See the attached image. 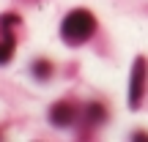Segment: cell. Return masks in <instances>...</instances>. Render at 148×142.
<instances>
[{
	"instance_id": "2",
	"label": "cell",
	"mask_w": 148,
	"mask_h": 142,
	"mask_svg": "<svg viewBox=\"0 0 148 142\" xmlns=\"http://www.w3.org/2000/svg\"><path fill=\"white\" fill-rule=\"evenodd\" d=\"M145 60L137 58L132 66V79H129V104L137 109L140 101H143V93H145Z\"/></svg>"
},
{
	"instance_id": "1",
	"label": "cell",
	"mask_w": 148,
	"mask_h": 142,
	"mask_svg": "<svg viewBox=\"0 0 148 142\" xmlns=\"http://www.w3.org/2000/svg\"><path fill=\"white\" fill-rule=\"evenodd\" d=\"M93 30H96V19H93V14L85 11V8H74L63 19V25H60V33H63V38L69 44L88 41V38L93 36Z\"/></svg>"
},
{
	"instance_id": "6",
	"label": "cell",
	"mask_w": 148,
	"mask_h": 142,
	"mask_svg": "<svg viewBox=\"0 0 148 142\" xmlns=\"http://www.w3.org/2000/svg\"><path fill=\"white\" fill-rule=\"evenodd\" d=\"M14 22H16V16H14V14H5L0 25H3V27H11V25H14Z\"/></svg>"
},
{
	"instance_id": "5",
	"label": "cell",
	"mask_w": 148,
	"mask_h": 142,
	"mask_svg": "<svg viewBox=\"0 0 148 142\" xmlns=\"http://www.w3.org/2000/svg\"><path fill=\"white\" fill-rule=\"evenodd\" d=\"M33 74H36V77H49V66L41 60V63H36V66H33Z\"/></svg>"
},
{
	"instance_id": "4",
	"label": "cell",
	"mask_w": 148,
	"mask_h": 142,
	"mask_svg": "<svg viewBox=\"0 0 148 142\" xmlns=\"http://www.w3.org/2000/svg\"><path fill=\"white\" fill-rule=\"evenodd\" d=\"M11 52H14V38H11V36H5L3 41H0V66L11 60Z\"/></svg>"
},
{
	"instance_id": "3",
	"label": "cell",
	"mask_w": 148,
	"mask_h": 142,
	"mask_svg": "<svg viewBox=\"0 0 148 142\" xmlns=\"http://www.w3.org/2000/svg\"><path fill=\"white\" fill-rule=\"evenodd\" d=\"M49 120H52L55 126H69L74 120V109L69 104H55L52 109H49Z\"/></svg>"
}]
</instances>
